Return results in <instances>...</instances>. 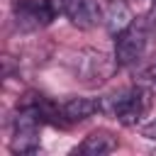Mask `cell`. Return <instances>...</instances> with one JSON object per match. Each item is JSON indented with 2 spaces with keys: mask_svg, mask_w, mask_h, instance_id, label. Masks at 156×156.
<instances>
[{
  "mask_svg": "<svg viewBox=\"0 0 156 156\" xmlns=\"http://www.w3.org/2000/svg\"><path fill=\"white\" fill-rule=\"evenodd\" d=\"M149 107H151V93L144 85L127 88V90H122V93L110 95V98L102 100V110H110L127 127L141 122V117L149 112Z\"/></svg>",
  "mask_w": 156,
  "mask_h": 156,
  "instance_id": "6da1fadb",
  "label": "cell"
},
{
  "mask_svg": "<svg viewBox=\"0 0 156 156\" xmlns=\"http://www.w3.org/2000/svg\"><path fill=\"white\" fill-rule=\"evenodd\" d=\"M146 24L132 22L127 29H122L115 39V63L117 66H134L141 61L146 51Z\"/></svg>",
  "mask_w": 156,
  "mask_h": 156,
  "instance_id": "7a4b0ae2",
  "label": "cell"
},
{
  "mask_svg": "<svg viewBox=\"0 0 156 156\" xmlns=\"http://www.w3.org/2000/svg\"><path fill=\"white\" fill-rule=\"evenodd\" d=\"M132 22H134V20H132V12H129V7H127L122 0H110V2L102 7V24H105L107 32L115 34V37H117L122 29H127Z\"/></svg>",
  "mask_w": 156,
  "mask_h": 156,
  "instance_id": "5b68a950",
  "label": "cell"
},
{
  "mask_svg": "<svg viewBox=\"0 0 156 156\" xmlns=\"http://www.w3.org/2000/svg\"><path fill=\"white\" fill-rule=\"evenodd\" d=\"M146 136H149V139H156V122H154L151 127H146Z\"/></svg>",
  "mask_w": 156,
  "mask_h": 156,
  "instance_id": "9c48e42d",
  "label": "cell"
},
{
  "mask_svg": "<svg viewBox=\"0 0 156 156\" xmlns=\"http://www.w3.org/2000/svg\"><path fill=\"white\" fill-rule=\"evenodd\" d=\"M100 110H102V100H93V98H68L61 105V115L66 119H71V122L88 119Z\"/></svg>",
  "mask_w": 156,
  "mask_h": 156,
  "instance_id": "8992f818",
  "label": "cell"
},
{
  "mask_svg": "<svg viewBox=\"0 0 156 156\" xmlns=\"http://www.w3.org/2000/svg\"><path fill=\"white\" fill-rule=\"evenodd\" d=\"M154 2H156V0H154Z\"/></svg>",
  "mask_w": 156,
  "mask_h": 156,
  "instance_id": "30bf717a",
  "label": "cell"
},
{
  "mask_svg": "<svg viewBox=\"0 0 156 156\" xmlns=\"http://www.w3.org/2000/svg\"><path fill=\"white\" fill-rule=\"evenodd\" d=\"M56 15H63L73 27L90 29L98 22H102V7H98L93 0H51Z\"/></svg>",
  "mask_w": 156,
  "mask_h": 156,
  "instance_id": "3957f363",
  "label": "cell"
},
{
  "mask_svg": "<svg viewBox=\"0 0 156 156\" xmlns=\"http://www.w3.org/2000/svg\"><path fill=\"white\" fill-rule=\"evenodd\" d=\"M136 80H139V83H154V80H156V56H151L146 63L139 66Z\"/></svg>",
  "mask_w": 156,
  "mask_h": 156,
  "instance_id": "ba28073f",
  "label": "cell"
},
{
  "mask_svg": "<svg viewBox=\"0 0 156 156\" xmlns=\"http://www.w3.org/2000/svg\"><path fill=\"white\" fill-rule=\"evenodd\" d=\"M117 141L115 136H110L107 132H93L83 139V144L76 149L78 154H85V156H105L110 151H115Z\"/></svg>",
  "mask_w": 156,
  "mask_h": 156,
  "instance_id": "52a82bcc",
  "label": "cell"
},
{
  "mask_svg": "<svg viewBox=\"0 0 156 156\" xmlns=\"http://www.w3.org/2000/svg\"><path fill=\"white\" fill-rule=\"evenodd\" d=\"M15 15H17V24L22 29H37V27L49 24L56 17V10H54L51 0H17Z\"/></svg>",
  "mask_w": 156,
  "mask_h": 156,
  "instance_id": "277c9868",
  "label": "cell"
}]
</instances>
